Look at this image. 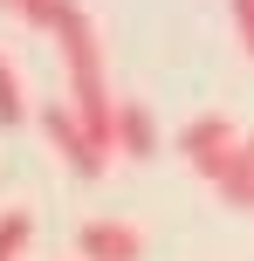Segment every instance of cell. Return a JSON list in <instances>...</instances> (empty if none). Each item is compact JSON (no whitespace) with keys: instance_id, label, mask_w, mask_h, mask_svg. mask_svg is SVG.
Returning a JSON list of instances; mask_svg holds the SVG:
<instances>
[{"instance_id":"cell-9","label":"cell","mask_w":254,"mask_h":261,"mask_svg":"<svg viewBox=\"0 0 254 261\" xmlns=\"http://www.w3.org/2000/svg\"><path fill=\"white\" fill-rule=\"evenodd\" d=\"M227 7H234V35H241V48L254 62V0H227Z\"/></svg>"},{"instance_id":"cell-11","label":"cell","mask_w":254,"mask_h":261,"mask_svg":"<svg viewBox=\"0 0 254 261\" xmlns=\"http://www.w3.org/2000/svg\"><path fill=\"white\" fill-rule=\"evenodd\" d=\"M76 261H82V254H76Z\"/></svg>"},{"instance_id":"cell-5","label":"cell","mask_w":254,"mask_h":261,"mask_svg":"<svg viewBox=\"0 0 254 261\" xmlns=\"http://www.w3.org/2000/svg\"><path fill=\"white\" fill-rule=\"evenodd\" d=\"M213 193L227 199V206H241V213H254V151H247V144H241V158H234V165H227V172H220V179H213Z\"/></svg>"},{"instance_id":"cell-7","label":"cell","mask_w":254,"mask_h":261,"mask_svg":"<svg viewBox=\"0 0 254 261\" xmlns=\"http://www.w3.org/2000/svg\"><path fill=\"white\" fill-rule=\"evenodd\" d=\"M27 241H35V213H27V206L0 213V261H21V254H27Z\"/></svg>"},{"instance_id":"cell-1","label":"cell","mask_w":254,"mask_h":261,"mask_svg":"<svg viewBox=\"0 0 254 261\" xmlns=\"http://www.w3.org/2000/svg\"><path fill=\"white\" fill-rule=\"evenodd\" d=\"M41 130H48L55 158H62V165L76 172V179H103V172H110V158H117L103 138H90V124H82L76 110H69V96H55V103L41 110Z\"/></svg>"},{"instance_id":"cell-2","label":"cell","mask_w":254,"mask_h":261,"mask_svg":"<svg viewBox=\"0 0 254 261\" xmlns=\"http://www.w3.org/2000/svg\"><path fill=\"white\" fill-rule=\"evenodd\" d=\"M247 130H234V117H220V110H206V117H192L186 130H179V158H186L200 179H220V172L241 158Z\"/></svg>"},{"instance_id":"cell-4","label":"cell","mask_w":254,"mask_h":261,"mask_svg":"<svg viewBox=\"0 0 254 261\" xmlns=\"http://www.w3.org/2000/svg\"><path fill=\"white\" fill-rule=\"evenodd\" d=\"M117 151L124 158H158V124L137 96H117Z\"/></svg>"},{"instance_id":"cell-6","label":"cell","mask_w":254,"mask_h":261,"mask_svg":"<svg viewBox=\"0 0 254 261\" xmlns=\"http://www.w3.org/2000/svg\"><path fill=\"white\" fill-rule=\"evenodd\" d=\"M0 124H7V130L27 124V90H21V69H14L7 55H0Z\"/></svg>"},{"instance_id":"cell-8","label":"cell","mask_w":254,"mask_h":261,"mask_svg":"<svg viewBox=\"0 0 254 261\" xmlns=\"http://www.w3.org/2000/svg\"><path fill=\"white\" fill-rule=\"evenodd\" d=\"M0 7H14V14H21L27 28H48V21H55V7H62V0H0Z\"/></svg>"},{"instance_id":"cell-3","label":"cell","mask_w":254,"mask_h":261,"mask_svg":"<svg viewBox=\"0 0 254 261\" xmlns=\"http://www.w3.org/2000/svg\"><path fill=\"white\" fill-rule=\"evenodd\" d=\"M76 254L82 261H145V234L131 220H82Z\"/></svg>"},{"instance_id":"cell-10","label":"cell","mask_w":254,"mask_h":261,"mask_svg":"<svg viewBox=\"0 0 254 261\" xmlns=\"http://www.w3.org/2000/svg\"><path fill=\"white\" fill-rule=\"evenodd\" d=\"M247 151H254V138H247Z\"/></svg>"}]
</instances>
